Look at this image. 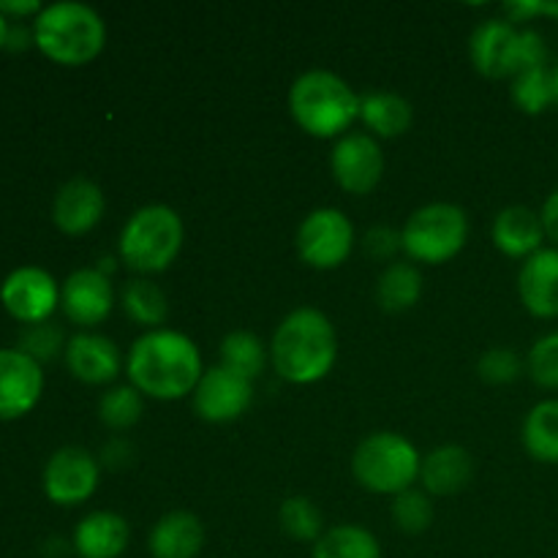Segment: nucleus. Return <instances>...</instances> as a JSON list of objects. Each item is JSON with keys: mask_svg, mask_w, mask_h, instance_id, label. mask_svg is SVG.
Instances as JSON below:
<instances>
[{"mask_svg": "<svg viewBox=\"0 0 558 558\" xmlns=\"http://www.w3.org/2000/svg\"><path fill=\"white\" fill-rule=\"evenodd\" d=\"M131 387L156 401H178L199 385L202 354L189 336L178 330H147L131 347L125 360Z\"/></svg>", "mask_w": 558, "mask_h": 558, "instance_id": "f257e3e1", "label": "nucleus"}, {"mask_svg": "<svg viewBox=\"0 0 558 558\" xmlns=\"http://www.w3.org/2000/svg\"><path fill=\"white\" fill-rule=\"evenodd\" d=\"M336 360V327L319 308H294L272 332L270 363L276 374L292 385H314L325 379Z\"/></svg>", "mask_w": 558, "mask_h": 558, "instance_id": "f03ea898", "label": "nucleus"}, {"mask_svg": "<svg viewBox=\"0 0 558 558\" xmlns=\"http://www.w3.org/2000/svg\"><path fill=\"white\" fill-rule=\"evenodd\" d=\"M289 112L305 134L316 140H341L360 118V96L332 71L314 69L294 80L289 90Z\"/></svg>", "mask_w": 558, "mask_h": 558, "instance_id": "7ed1b4c3", "label": "nucleus"}, {"mask_svg": "<svg viewBox=\"0 0 558 558\" xmlns=\"http://www.w3.org/2000/svg\"><path fill=\"white\" fill-rule=\"evenodd\" d=\"M33 44L58 65H85L101 54L107 25L101 14L85 3L63 0L44 5L33 20Z\"/></svg>", "mask_w": 558, "mask_h": 558, "instance_id": "20e7f679", "label": "nucleus"}, {"mask_svg": "<svg viewBox=\"0 0 558 558\" xmlns=\"http://www.w3.org/2000/svg\"><path fill=\"white\" fill-rule=\"evenodd\" d=\"M185 229L178 213L167 205H147L140 207L134 216L125 221L120 232L118 251L120 262L129 270L153 276L172 267L183 248Z\"/></svg>", "mask_w": 558, "mask_h": 558, "instance_id": "39448f33", "label": "nucleus"}, {"mask_svg": "<svg viewBox=\"0 0 558 558\" xmlns=\"http://www.w3.org/2000/svg\"><path fill=\"white\" fill-rule=\"evenodd\" d=\"M420 463L423 458L407 436L379 430L357 445L352 456V474L363 488L396 496L414 488V480H420Z\"/></svg>", "mask_w": 558, "mask_h": 558, "instance_id": "423d86ee", "label": "nucleus"}, {"mask_svg": "<svg viewBox=\"0 0 558 558\" xmlns=\"http://www.w3.org/2000/svg\"><path fill=\"white\" fill-rule=\"evenodd\" d=\"M403 254L423 265H445L461 254L469 238L466 213L450 202H434L409 216L401 229Z\"/></svg>", "mask_w": 558, "mask_h": 558, "instance_id": "0eeeda50", "label": "nucleus"}, {"mask_svg": "<svg viewBox=\"0 0 558 558\" xmlns=\"http://www.w3.org/2000/svg\"><path fill=\"white\" fill-rule=\"evenodd\" d=\"M298 256L314 270H336L354 248V227L338 207L308 213L298 229Z\"/></svg>", "mask_w": 558, "mask_h": 558, "instance_id": "6e6552de", "label": "nucleus"}, {"mask_svg": "<svg viewBox=\"0 0 558 558\" xmlns=\"http://www.w3.org/2000/svg\"><path fill=\"white\" fill-rule=\"evenodd\" d=\"M101 463L82 447H60L44 466V494L52 505L76 507L90 499L98 488Z\"/></svg>", "mask_w": 558, "mask_h": 558, "instance_id": "1a4fd4ad", "label": "nucleus"}, {"mask_svg": "<svg viewBox=\"0 0 558 558\" xmlns=\"http://www.w3.org/2000/svg\"><path fill=\"white\" fill-rule=\"evenodd\" d=\"M0 303L22 325H41L60 308V287L41 267H16L0 283Z\"/></svg>", "mask_w": 558, "mask_h": 558, "instance_id": "9d476101", "label": "nucleus"}, {"mask_svg": "<svg viewBox=\"0 0 558 558\" xmlns=\"http://www.w3.org/2000/svg\"><path fill=\"white\" fill-rule=\"evenodd\" d=\"M330 169L336 183L341 185L347 194L365 196L381 183L385 174V153H381L379 142L371 134H343L336 142L330 156Z\"/></svg>", "mask_w": 558, "mask_h": 558, "instance_id": "9b49d317", "label": "nucleus"}, {"mask_svg": "<svg viewBox=\"0 0 558 558\" xmlns=\"http://www.w3.org/2000/svg\"><path fill=\"white\" fill-rule=\"evenodd\" d=\"M191 396H194V412L205 423H234L254 403V381L232 374L223 365H216V368H207L202 374L199 385Z\"/></svg>", "mask_w": 558, "mask_h": 558, "instance_id": "f8f14e48", "label": "nucleus"}, {"mask_svg": "<svg viewBox=\"0 0 558 558\" xmlns=\"http://www.w3.org/2000/svg\"><path fill=\"white\" fill-rule=\"evenodd\" d=\"M523 31L501 20H488L469 38V58L472 65L488 80L518 76L523 71L521 58Z\"/></svg>", "mask_w": 558, "mask_h": 558, "instance_id": "ddd939ff", "label": "nucleus"}, {"mask_svg": "<svg viewBox=\"0 0 558 558\" xmlns=\"http://www.w3.org/2000/svg\"><path fill=\"white\" fill-rule=\"evenodd\" d=\"M41 363L20 349H0V423L31 414L41 401Z\"/></svg>", "mask_w": 558, "mask_h": 558, "instance_id": "4468645a", "label": "nucleus"}, {"mask_svg": "<svg viewBox=\"0 0 558 558\" xmlns=\"http://www.w3.org/2000/svg\"><path fill=\"white\" fill-rule=\"evenodd\" d=\"M60 308L76 327H96L107 322L114 308L112 281L98 267L74 270L60 287Z\"/></svg>", "mask_w": 558, "mask_h": 558, "instance_id": "2eb2a0df", "label": "nucleus"}, {"mask_svg": "<svg viewBox=\"0 0 558 558\" xmlns=\"http://www.w3.org/2000/svg\"><path fill=\"white\" fill-rule=\"evenodd\" d=\"M65 368L85 385H109L123 371V354L112 338L101 332H76L65 343Z\"/></svg>", "mask_w": 558, "mask_h": 558, "instance_id": "dca6fc26", "label": "nucleus"}, {"mask_svg": "<svg viewBox=\"0 0 558 558\" xmlns=\"http://www.w3.org/2000/svg\"><path fill=\"white\" fill-rule=\"evenodd\" d=\"M104 210H107L104 191L93 180L71 178L54 194L52 221L69 238H80V234L93 232L101 223Z\"/></svg>", "mask_w": 558, "mask_h": 558, "instance_id": "f3484780", "label": "nucleus"}, {"mask_svg": "<svg viewBox=\"0 0 558 558\" xmlns=\"http://www.w3.org/2000/svg\"><path fill=\"white\" fill-rule=\"evenodd\" d=\"M518 294L532 316L558 319V248H543L523 262Z\"/></svg>", "mask_w": 558, "mask_h": 558, "instance_id": "a211bd4d", "label": "nucleus"}, {"mask_svg": "<svg viewBox=\"0 0 558 558\" xmlns=\"http://www.w3.org/2000/svg\"><path fill=\"white\" fill-rule=\"evenodd\" d=\"M129 521L118 512L98 510L82 518L74 529V554L80 558H120L129 548Z\"/></svg>", "mask_w": 558, "mask_h": 558, "instance_id": "6ab92c4d", "label": "nucleus"}, {"mask_svg": "<svg viewBox=\"0 0 558 558\" xmlns=\"http://www.w3.org/2000/svg\"><path fill=\"white\" fill-rule=\"evenodd\" d=\"M205 548V526L194 512L174 510L156 521L147 537L153 558H196Z\"/></svg>", "mask_w": 558, "mask_h": 558, "instance_id": "aec40b11", "label": "nucleus"}, {"mask_svg": "<svg viewBox=\"0 0 558 558\" xmlns=\"http://www.w3.org/2000/svg\"><path fill=\"white\" fill-rule=\"evenodd\" d=\"M490 238H494V245L501 254L510 256V259L526 262L529 256L543 251V218H539V213L529 210V207H507L496 216Z\"/></svg>", "mask_w": 558, "mask_h": 558, "instance_id": "412c9836", "label": "nucleus"}, {"mask_svg": "<svg viewBox=\"0 0 558 558\" xmlns=\"http://www.w3.org/2000/svg\"><path fill=\"white\" fill-rule=\"evenodd\" d=\"M474 477V461L466 447L445 445L436 447L434 452L420 463V483L425 494L452 496L466 488Z\"/></svg>", "mask_w": 558, "mask_h": 558, "instance_id": "4be33fe9", "label": "nucleus"}, {"mask_svg": "<svg viewBox=\"0 0 558 558\" xmlns=\"http://www.w3.org/2000/svg\"><path fill=\"white\" fill-rule=\"evenodd\" d=\"M360 120L365 129L374 131L376 136L385 140H396V136L407 134L409 125L414 120L412 104L403 96L390 90H374L360 96Z\"/></svg>", "mask_w": 558, "mask_h": 558, "instance_id": "5701e85b", "label": "nucleus"}, {"mask_svg": "<svg viewBox=\"0 0 558 558\" xmlns=\"http://www.w3.org/2000/svg\"><path fill=\"white\" fill-rule=\"evenodd\" d=\"M423 298V276L412 262H390L376 283V300L387 314H407Z\"/></svg>", "mask_w": 558, "mask_h": 558, "instance_id": "b1692460", "label": "nucleus"}, {"mask_svg": "<svg viewBox=\"0 0 558 558\" xmlns=\"http://www.w3.org/2000/svg\"><path fill=\"white\" fill-rule=\"evenodd\" d=\"M523 447L539 463H558V398L539 401L523 420Z\"/></svg>", "mask_w": 558, "mask_h": 558, "instance_id": "393cba45", "label": "nucleus"}, {"mask_svg": "<svg viewBox=\"0 0 558 558\" xmlns=\"http://www.w3.org/2000/svg\"><path fill=\"white\" fill-rule=\"evenodd\" d=\"M120 305H123L125 316L136 325L147 327V330H161L169 319V300L158 283L147 281V278H136V281L125 283L123 294H120Z\"/></svg>", "mask_w": 558, "mask_h": 558, "instance_id": "a878e982", "label": "nucleus"}, {"mask_svg": "<svg viewBox=\"0 0 558 558\" xmlns=\"http://www.w3.org/2000/svg\"><path fill=\"white\" fill-rule=\"evenodd\" d=\"M267 360H270V349L254 332L234 330L221 341V365L232 371V374L243 376V379H259Z\"/></svg>", "mask_w": 558, "mask_h": 558, "instance_id": "bb28decb", "label": "nucleus"}, {"mask_svg": "<svg viewBox=\"0 0 558 558\" xmlns=\"http://www.w3.org/2000/svg\"><path fill=\"white\" fill-rule=\"evenodd\" d=\"M314 558H381V545L368 529L343 523L322 534L314 545Z\"/></svg>", "mask_w": 558, "mask_h": 558, "instance_id": "cd10ccee", "label": "nucleus"}, {"mask_svg": "<svg viewBox=\"0 0 558 558\" xmlns=\"http://www.w3.org/2000/svg\"><path fill=\"white\" fill-rule=\"evenodd\" d=\"M512 101L521 112L526 114H543L545 109L556 104V80L554 69L548 65H537V69L521 71L512 76Z\"/></svg>", "mask_w": 558, "mask_h": 558, "instance_id": "c85d7f7f", "label": "nucleus"}, {"mask_svg": "<svg viewBox=\"0 0 558 558\" xmlns=\"http://www.w3.org/2000/svg\"><path fill=\"white\" fill-rule=\"evenodd\" d=\"M278 523L298 543H319L325 534V515L308 496H289L278 510Z\"/></svg>", "mask_w": 558, "mask_h": 558, "instance_id": "c756f323", "label": "nucleus"}, {"mask_svg": "<svg viewBox=\"0 0 558 558\" xmlns=\"http://www.w3.org/2000/svg\"><path fill=\"white\" fill-rule=\"evenodd\" d=\"M142 412H145V396L131 385L112 387L98 401V417L112 430L134 428L140 423Z\"/></svg>", "mask_w": 558, "mask_h": 558, "instance_id": "7c9ffc66", "label": "nucleus"}, {"mask_svg": "<svg viewBox=\"0 0 558 558\" xmlns=\"http://www.w3.org/2000/svg\"><path fill=\"white\" fill-rule=\"evenodd\" d=\"M390 512L396 526L407 534L428 532L436 515L434 499H430V494H425L420 488H407L392 496Z\"/></svg>", "mask_w": 558, "mask_h": 558, "instance_id": "2f4dec72", "label": "nucleus"}, {"mask_svg": "<svg viewBox=\"0 0 558 558\" xmlns=\"http://www.w3.org/2000/svg\"><path fill=\"white\" fill-rule=\"evenodd\" d=\"M526 371L537 387L558 390V330L534 341V347L529 349Z\"/></svg>", "mask_w": 558, "mask_h": 558, "instance_id": "473e14b6", "label": "nucleus"}, {"mask_svg": "<svg viewBox=\"0 0 558 558\" xmlns=\"http://www.w3.org/2000/svg\"><path fill=\"white\" fill-rule=\"evenodd\" d=\"M63 330L52 322H41V325H27L20 336V352L31 354L36 363H44V360L58 357L60 352H65Z\"/></svg>", "mask_w": 558, "mask_h": 558, "instance_id": "72a5a7b5", "label": "nucleus"}, {"mask_svg": "<svg viewBox=\"0 0 558 558\" xmlns=\"http://www.w3.org/2000/svg\"><path fill=\"white\" fill-rule=\"evenodd\" d=\"M477 374L488 385H512L523 374V360L518 357L515 349L494 347L480 357Z\"/></svg>", "mask_w": 558, "mask_h": 558, "instance_id": "f704fd0d", "label": "nucleus"}, {"mask_svg": "<svg viewBox=\"0 0 558 558\" xmlns=\"http://www.w3.org/2000/svg\"><path fill=\"white\" fill-rule=\"evenodd\" d=\"M365 251H368L374 259L379 262H396V256L403 251V238L401 229L392 227H374L368 234H365Z\"/></svg>", "mask_w": 558, "mask_h": 558, "instance_id": "c9c22d12", "label": "nucleus"}, {"mask_svg": "<svg viewBox=\"0 0 558 558\" xmlns=\"http://www.w3.org/2000/svg\"><path fill=\"white\" fill-rule=\"evenodd\" d=\"M101 458H104V463H107V466L123 469V466H129L131 458H134V447H131L129 441H123V439H114V441H109L107 447H104Z\"/></svg>", "mask_w": 558, "mask_h": 558, "instance_id": "e433bc0d", "label": "nucleus"}, {"mask_svg": "<svg viewBox=\"0 0 558 558\" xmlns=\"http://www.w3.org/2000/svg\"><path fill=\"white\" fill-rule=\"evenodd\" d=\"M0 11H3L5 20H22V16L41 14L44 5L38 0H0Z\"/></svg>", "mask_w": 558, "mask_h": 558, "instance_id": "4c0bfd02", "label": "nucleus"}, {"mask_svg": "<svg viewBox=\"0 0 558 558\" xmlns=\"http://www.w3.org/2000/svg\"><path fill=\"white\" fill-rule=\"evenodd\" d=\"M539 218H543V229H545V238L554 240L558 245V189L554 194L545 199L543 205V213H539Z\"/></svg>", "mask_w": 558, "mask_h": 558, "instance_id": "58836bf2", "label": "nucleus"}, {"mask_svg": "<svg viewBox=\"0 0 558 558\" xmlns=\"http://www.w3.org/2000/svg\"><path fill=\"white\" fill-rule=\"evenodd\" d=\"M33 41V27L31 31H25V27H9V38H5V47L9 49H25L27 44Z\"/></svg>", "mask_w": 558, "mask_h": 558, "instance_id": "ea45409f", "label": "nucleus"}, {"mask_svg": "<svg viewBox=\"0 0 558 558\" xmlns=\"http://www.w3.org/2000/svg\"><path fill=\"white\" fill-rule=\"evenodd\" d=\"M9 27H11V22L5 20L3 11H0V49L5 47V38H9Z\"/></svg>", "mask_w": 558, "mask_h": 558, "instance_id": "a19ab883", "label": "nucleus"}, {"mask_svg": "<svg viewBox=\"0 0 558 558\" xmlns=\"http://www.w3.org/2000/svg\"><path fill=\"white\" fill-rule=\"evenodd\" d=\"M554 80H556V104H558V65L554 69Z\"/></svg>", "mask_w": 558, "mask_h": 558, "instance_id": "79ce46f5", "label": "nucleus"}]
</instances>
